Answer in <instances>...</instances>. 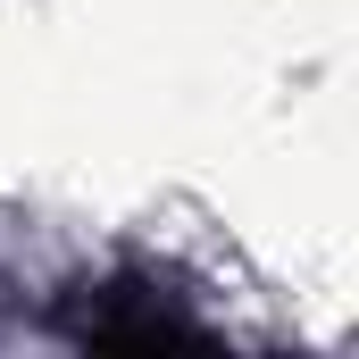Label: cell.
<instances>
[{"instance_id": "6da1fadb", "label": "cell", "mask_w": 359, "mask_h": 359, "mask_svg": "<svg viewBox=\"0 0 359 359\" xmlns=\"http://www.w3.org/2000/svg\"><path fill=\"white\" fill-rule=\"evenodd\" d=\"M67 334L76 343H100V351H192V343H209L201 318H184L176 301H159L142 284H100V292H84L67 309Z\"/></svg>"}]
</instances>
